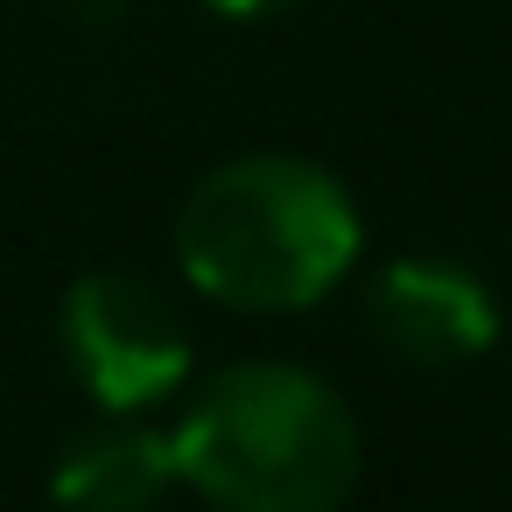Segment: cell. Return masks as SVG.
Returning <instances> with one entry per match:
<instances>
[{
	"mask_svg": "<svg viewBox=\"0 0 512 512\" xmlns=\"http://www.w3.org/2000/svg\"><path fill=\"white\" fill-rule=\"evenodd\" d=\"M365 253L351 183L288 148H253L204 169L176 211L183 281L239 316H302L330 302Z\"/></svg>",
	"mask_w": 512,
	"mask_h": 512,
	"instance_id": "obj_1",
	"label": "cell"
},
{
	"mask_svg": "<svg viewBox=\"0 0 512 512\" xmlns=\"http://www.w3.org/2000/svg\"><path fill=\"white\" fill-rule=\"evenodd\" d=\"M176 484L211 512H344L365 477L351 400L295 358H239L169 421Z\"/></svg>",
	"mask_w": 512,
	"mask_h": 512,
	"instance_id": "obj_2",
	"label": "cell"
},
{
	"mask_svg": "<svg viewBox=\"0 0 512 512\" xmlns=\"http://www.w3.org/2000/svg\"><path fill=\"white\" fill-rule=\"evenodd\" d=\"M57 351L99 414H155L190 386L197 365L183 302L134 267H99L64 288Z\"/></svg>",
	"mask_w": 512,
	"mask_h": 512,
	"instance_id": "obj_3",
	"label": "cell"
},
{
	"mask_svg": "<svg viewBox=\"0 0 512 512\" xmlns=\"http://www.w3.org/2000/svg\"><path fill=\"white\" fill-rule=\"evenodd\" d=\"M365 323L400 365H421V372L477 365L505 337V309H498L491 281L449 253L386 260L365 288Z\"/></svg>",
	"mask_w": 512,
	"mask_h": 512,
	"instance_id": "obj_4",
	"label": "cell"
},
{
	"mask_svg": "<svg viewBox=\"0 0 512 512\" xmlns=\"http://www.w3.org/2000/svg\"><path fill=\"white\" fill-rule=\"evenodd\" d=\"M169 491H176L169 428H155L141 414H99L50 463L57 512H155Z\"/></svg>",
	"mask_w": 512,
	"mask_h": 512,
	"instance_id": "obj_5",
	"label": "cell"
},
{
	"mask_svg": "<svg viewBox=\"0 0 512 512\" xmlns=\"http://www.w3.org/2000/svg\"><path fill=\"white\" fill-rule=\"evenodd\" d=\"M211 15H225V22H274V15H288V8H302V0H204Z\"/></svg>",
	"mask_w": 512,
	"mask_h": 512,
	"instance_id": "obj_6",
	"label": "cell"
}]
</instances>
